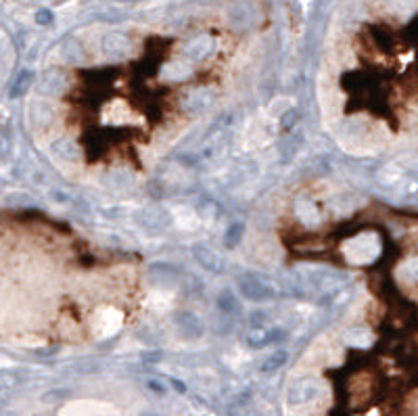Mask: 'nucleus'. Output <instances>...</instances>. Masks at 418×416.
<instances>
[{"instance_id":"obj_1","label":"nucleus","mask_w":418,"mask_h":416,"mask_svg":"<svg viewBox=\"0 0 418 416\" xmlns=\"http://www.w3.org/2000/svg\"><path fill=\"white\" fill-rule=\"evenodd\" d=\"M32 80H34V76L29 74V72H21L17 76V80H15V86L11 88V96L15 98V96H21L25 90L32 86Z\"/></svg>"},{"instance_id":"obj_2","label":"nucleus","mask_w":418,"mask_h":416,"mask_svg":"<svg viewBox=\"0 0 418 416\" xmlns=\"http://www.w3.org/2000/svg\"><path fill=\"white\" fill-rule=\"evenodd\" d=\"M50 21V13L48 11H40L38 13V23H48Z\"/></svg>"}]
</instances>
